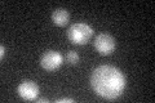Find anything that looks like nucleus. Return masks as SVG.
Segmentation results:
<instances>
[{
  "label": "nucleus",
  "instance_id": "6",
  "mask_svg": "<svg viewBox=\"0 0 155 103\" xmlns=\"http://www.w3.org/2000/svg\"><path fill=\"white\" fill-rule=\"evenodd\" d=\"M70 19V14L69 12L66 11L64 8H60V9H56L54 12L52 14V21L56 26H60V27H64L67 24Z\"/></svg>",
  "mask_w": 155,
  "mask_h": 103
},
{
  "label": "nucleus",
  "instance_id": "1",
  "mask_svg": "<svg viewBox=\"0 0 155 103\" xmlns=\"http://www.w3.org/2000/svg\"><path fill=\"white\" fill-rule=\"evenodd\" d=\"M91 85L97 95L104 99L114 101L123 94L125 77L123 72L114 66H100L92 72Z\"/></svg>",
  "mask_w": 155,
  "mask_h": 103
},
{
  "label": "nucleus",
  "instance_id": "10",
  "mask_svg": "<svg viewBox=\"0 0 155 103\" xmlns=\"http://www.w3.org/2000/svg\"><path fill=\"white\" fill-rule=\"evenodd\" d=\"M36 102H39V103H48V99L47 98H39V99H36Z\"/></svg>",
  "mask_w": 155,
  "mask_h": 103
},
{
  "label": "nucleus",
  "instance_id": "4",
  "mask_svg": "<svg viewBox=\"0 0 155 103\" xmlns=\"http://www.w3.org/2000/svg\"><path fill=\"white\" fill-rule=\"evenodd\" d=\"M64 58L56 50H48L43 54L40 60V66L47 71H54L62 65Z\"/></svg>",
  "mask_w": 155,
  "mask_h": 103
},
{
  "label": "nucleus",
  "instance_id": "3",
  "mask_svg": "<svg viewBox=\"0 0 155 103\" xmlns=\"http://www.w3.org/2000/svg\"><path fill=\"white\" fill-rule=\"evenodd\" d=\"M94 48L101 56H110L115 50V40L107 34H100L94 40Z\"/></svg>",
  "mask_w": 155,
  "mask_h": 103
},
{
  "label": "nucleus",
  "instance_id": "8",
  "mask_svg": "<svg viewBox=\"0 0 155 103\" xmlns=\"http://www.w3.org/2000/svg\"><path fill=\"white\" fill-rule=\"evenodd\" d=\"M74 103V99L71 98H62V99H56V103Z\"/></svg>",
  "mask_w": 155,
  "mask_h": 103
},
{
  "label": "nucleus",
  "instance_id": "2",
  "mask_svg": "<svg viewBox=\"0 0 155 103\" xmlns=\"http://www.w3.org/2000/svg\"><path fill=\"white\" fill-rule=\"evenodd\" d=\"M93 36V30L87 23H74L67 31V39L74 45H85Z\"/></svg>",
  "mask_w": 155,
  "mask_h": 103
},
{
  "label": "nucleus",
  "instance_id": "7",
  "mask_svg": "<svg viewBox=\"0 0 155 103\" xmlns=\"http://www.w3.org/2000/svg\"><path fill=\"white\" fill-rule=\"evenodd\" d=\"M67 62L70 65H78V62H79V54L76 52H69L67 53Z\"/></svg>",
  "mask_w": 155,
  "mask_h": 103
},
{
  "label": "nucleus",
  "instance_id": "5",
  "mask_svg": "<svg viewBox=\"0 0 155 103\" xmlns=\"http://www.w3.org/2000/svg\"><path fill=\"white\" fill-rule=\"evenodd\" d=\"M18 94L25 101H35L39 94V86L31 80L22 81L18 85Z\"/></svg>",
  "mask_w": 155,
  "mask_h": 103
},
{
  "label": "nucleus",
  "instance_id": "9",
  "mask_svg": "<svg viewBox=\"0 0 155 103\" xmlns=\"http://www.w3.org/2000/svg\"><path fill=\"white\" fill-rule=\"evenodd\" d=\"M0 50H2V53H0V58L4 60V56H5V47L2 45V47H0Z\"/></svg>",
  "mask_w": 155,
  "mask_h": 103
}]
</instances>
